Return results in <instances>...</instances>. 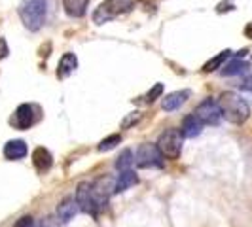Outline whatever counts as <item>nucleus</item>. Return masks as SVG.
Listing matches in <instances>:
<instances>
[{
  "mask_svg": "<svg viewBox=\"0 0 252 227\" xmlns=\"http://www.w3.org/2000/svg\"><path fill=\"white\" fill-rule=\"evenodd\" d=\"M229 57H231V50L220 51V53H218L216 57H213L209 63H205V66H203V72H215L216 68H220V66L226 63Z\"/></svg>",
  "mask_w": 252,
  "mask_h": 227,
  "instance_id": "f3484780",
  "label": "nucleus"
},
{
  "mask_svg": "<svg viewBox=\"0 0 252 227\" xmlns=\"http://www.w3.org/2000/svg\"><path fill=\"white\" fill-rule=\"evenodd\" d=\"M195 115L199 117L203 125H218L220 119L224 117L222 115V110H220V104L213 99H205V101L195 108Z\"/></svg>",
  "mask_w": 252,
  "mask_h": 227,
  "instance_id": "423d86ee",
  "label": "nucleus"
},
{
  "mask_svg": "<svg viewBox=\"0 0 252 227\" xmlns=\"http://www.w3.org/2000/svg\"><path fill=\"white\" fill-rule=\"evenodd\" d=\"M19 17L29 30H40L46 21V0H23L19 4Z\"/></svg>",
  "mask_w": 252,
  "mask_h": 227,
  "instance_id": "f03ea898",
  "label": "nucleus"
},
{
  "mask_svg": "<svg viewBox=\"0 0 252 227\" xmlns=\"http://www.w3.org/2000/svg\"><path fill=\"white\" fill-rule=\"evenodd\" d=\"M76 202L80 206V210L88 212V214H97L95 210V201H93V189H91V182H84L76 189Z\"/></svg>",
  "mask_w": 252,
  "mask_h": 227,
  "instance_id": "6e6552de",
  "label": "nucleus"
},
{
  "mask_svg": "<svg viewBox=\"0 0 252 227\" xmlns=\"http://www.w3.org/2000/svg\"><path fill=\"white\" fill-rule=\"evenodd\" d=\"M32 163L36 167L40 172H44V170H48L53 163V157H51V153L46 148H36L34 153H32Z\"/></svg>",
  "mask_w": 252,
  "mask_h": 227,
  "instance_id": "2eb2a0df",
  "label": "nucleus"
},
{
  "mask_svg": "<svg viewBox=\"0 0 252 227\" xmlns=\"http://www.w3.org/2000/svg\"><path fill=\"white\" fill-rule=\"evenodd\" d=\"M241 91L243 93H249V95H252V76H249L243 84H241Z\"/></svg>",
  "mask_w": 252,
  "mask_h": 227,
  "instance_id": "b1692460",
  "label": "nucleus"
},
{
  "mask_svg": "<svg viewBox=\"0 0 252 227\" xmlns=\"http://www.w3.org/2000/svg\"><path fill=\"white\" fill-rule=\"evenodd\" d=\"M249 68V64L239 61V59H235V61H231L229 64L224 66V70H222V76H235V74H243L245 70Z\"/></svg>",
  "mask_w": 252,
  "mask_h": 227,
  "instance_id": "a211bd4d",
  "label": "nucleus"
},
{
  "mask_svg": "<svg viewBox=\"0 0 252 227\" xmlns=\"http://www.w3.org/2000/svg\"><path fill=\"white\" fill-rule=\"evenodd\" d=\"M243 32H245V36L252 40V21L251 23H247V27H245V30H243Z\"/></svg>",
  "mask_w": 252,
  "mask_h": 227,
  "instance_id": "a878e982",
  "label": "nucleus"
},
{
  "mask_svg": "<svg viewBox=\"0 0 252 227\" xmlns=\"http://www.w3.org/2000/svg\"><path fill=\"white\" fill-rule=\"evenodd\" d=\"M133 4H135L133 0H104L101 6L95 10V13H93V21L97 25L108 23L110 19L120 17L122 13L131 12Z\"/></svg>",
  "mask_w": 252,
  "mask_h": 227,
  "instance_id": "7ed1b4c3",
  "label": "nucleus"
},
{
  "mask_svg": "<svg viewBox=\"0 0 252 227\" xmlns=\"http://www.w3.org/2000/svg\"><path fill=\"white\" fill-rule=\"evenodd\" d=\"M161 93H163V84H156V85L148 91V95H146L144 102H154L159 95H161Z\"/></svg>",
  "mask_w": 252,
  "mask_h": 227,
  "instance_id": "412c9836",
  "label": "nucleus"
},
{
  "mask_svg": "<svg viewBox=\"0 0 252 227\" xmlns=\"http://www.w3.org/2000/svg\"><path fill=\"white\" fill-rule=\"evenodd\" d=\"M120 142H122V137H120V135H110V137H106V139H104L101 144H99V151H110V150H114V148H116Z\"/></svg>",
  "mask_w": 252,
  "mask_h": 227,
  "instance_id": "aec40b11",
  "label": "nucleus"
},
{
  "mask_svg": "<svg viewBox=\"0 0 252 227\" xmlns=\"http://www.w3.org/2000/svg\"><path fill=\"white\" fill-rule=\"evenodd\" d=\"M163 153L159 151L158 144H140L137 155H135V163L140 169H148V167H161L163 165Z\"/></svg>",
  "mask_w": 252,
  "mask_h": 227,
  "instance_id": "39448f33",
  "label": "nucleus"
},
{
  "mask_svg": "<svg viewBox=\"0 0 252 227\" xmlns=\"http://www.w3.org/2000/svg\"><path fill=\"white\" fill-rule=\"evenodd\" d=\"M188 97H189V91H175V93L167 95L163 99V110H167V112L177 110L178 106H182L186 102Z\"/></svg>",
  "mask_w": 252,
  "mask_h": 227,
  "instance_id": "4468645a",
  "label": "nucleus"
},
{
  "mask_svg": "<svg viewBox=\"0 0 252 227\" xmlns=\"http://www.w3.org/2000/svg\"><path fill=\"white\" fill-rule=\"evenodd\" d=\"M32 226H34V220H32L31 216H21V218L15 222L13 227H32Z\"/></svg>",
  "mask_w": 252,
  "mask_h": 227,
  "instance_id": "5701e85b",
  "label": "nucleus"
},
{
  "mask_svg": "<svg viewBox=\"0 0 252 227\" xmlns=\"http://www.w3.org/2000/svg\"><path fill=\"white\" fill-rule=\"evenodd\" d=\"M158 148L167 159H178L182 151V135L177 129H167L158 139Z\"/></svg>",
  "mask_w": 252,
  "mask_h": 227,
  "instance_id": "20e7f679",
  "label": "nucleus"
},
{
  "mask_svg": "<svg viewBox=\"0 0 252 227\" xmlns=\"http://www.w3.org/2000/svg\"><path fill=\"white\" fill-rule=\"evenodd\" d=\"M78 68V57L74 53H64L57 66V78H66Z\"/></svg>",
  "mask_w": 252,
  "mask_h": 227,
  "instance_id": "f8f14e48",
  "label": "nucleus"
},
{
  "mask_svg": "<svg viewBox=\"0 0 252 227\" xmlns=\"http://www.w3.org/2000/svg\"><path fill=\"white\" fill-rule=\"evenodd\" d=\"M4 155H6V159H10V161L23 159L27 155V144L23 140H10V142L4 146Z\"/></svg>",
  "mask_w": 252,
  "mask_h": 227,
  "instance_id": "9d476101",
  "label": "nucleus"
},
{
  "mask_svg": "<svg viewBox=\"0 0 252 227\" xmlns=\"http://www.w3.org/2000/svg\"><path fill=\"white\" fill-rule=\"evenodd\" d=\"M76 210H78V202H76L74 197H66L63 199V202L57 206V218L61 220V222H70L72 218H74Z\"/></svg>",
  "mask_w": 252,
  "mask_h": 227,
  "instance_id": "9b49d317",
  "label": "nucleus"
},
{
  "mask_svg": "<svg viewBox=\"0 0 252 227\" xmlns=\"http://www.w3.org/2000/svg\"><path fill=\"white\" fill-rule=\"evenodd\" d=\"M36 112L38 108L32 106V104H21L17 106V110L12 117V125L15 129H29V127L34 125L36 121Z\"/></svg>",
  "mask_w": 252,
  "mask_h": 227,
  "instance_id": "0eeeda50",
  "label": "nucleus"
},
{
  "mask_svg": "<svg viewBox=\"0 0 252 227\" xmlns=\"http://www.w3.org/2000/svg\"><path fill=\"white\" fill-rule=\"evenodd\" d=\"M218 104H220L222 115L226 117L229 123H233V125L245 123L249 119V115H251L249 102L245 101L241 95H237V93H231V91L222 93L220 99H218Z\"/></svg>",
  "mask_w": 252,
  "mask_h": 227,
  "instance_id": "f257e3e1",
  "label": "nucleus"
},
{
  "mask_svg": "<svg viewBox=\"0 0 252 227\" xmlns=\"http://www.w3.org/2000/svg\"><path fill=\"white\" fill-rule=\"evenodd\" d=\"M88 4L89 0H63L64 12L70 17H84L88 12Z\"/></svg>",
  "mask_w": 252,
  "mask_h": 227,
  "instance_id": "ddd939ff",
  "label": "nucleus"
},
{
  "mask_svg": "<svg viewBox=\"0 0 252 227\" xmlns=\"http://www.w3.org/2000/svg\"><path fill=\"white\" fill-rule=\"evenodd\" d=\"M137 182H139V178H137V174H135L131 169L122 170V172H120V178H118V182H116V186H114V191H116V193L126 191V189H129L131 186H135Z\"/></svg>",
  "mask_w": 252,
  "mask_h": 227,
  "instance_id": "dca6fc26",
  "label": "nucleus"
},
{
  "mask_svg": "<svg viewBox=\"0 0 252 227\" xmlns=\"http://www.w3.org/2000/svg\"><path fill=\"white\" fill-rule=\"evenodd\" d=\"M139 121H140V112H133V114H129L126 119L122 121V127H124V129H129V127L139 123Z\"/></svg>",
  "mask_w": 252,
  "mask_h": 227,
  "instance_id": "4be33fe9",
  "label": "nucleus"
},
{
  "mask_svg": "<svg viewBox=\"0 0 252 227\" xmlns=\"http://www.w3.org/2000/svg\"><path fill=\"white\" fill-rule=\"evenodd\" d=\"M8 53H10V48H8L6 40H4V38H0V61H2L4 57H8Z\"/></svg>",
  "mask_w": 252,
  "mask_h": 227,
  "instance_id": "393cba45",
  "label": "nucleus"
},
{
  "mask_svg": "<svg viewBox=\"0 0 252 227\" xmlns=\"http://www.w3.org/2000/svg\"><path fill=\"white\" fill-rule=\"evenodd\" d=\"M203 123L199 121V117L195 114L191 115H186L184 121H182V127H180V135L186 137V139H193V137H199L201 135Z\"/></svg>",
  "mask_w": 252,
  "mask_h": 227,
  "instance_id": "1a4fd4ad",
  "label": "nucleus"
},
{
  "mask_svg": "<svg viewBox=\"0 0 252 227\" xmlns=\"http://www.w3.org/2000/svg\"><path fill=\"white\" fill-rule=\"evenodd\" d=\"M135 161V157H133V151L131 150H124L120 153V157L116 159V169L118 170H127L131 165Z\"/></svg>",
  "mask_w": 252,
  "mask_h": 227,
  "instance_id": "6ab92c4d",
  "label": "nucleus"
}]
</instances>
